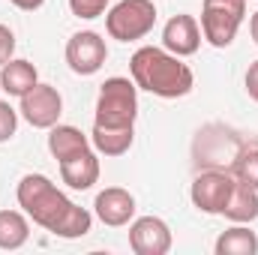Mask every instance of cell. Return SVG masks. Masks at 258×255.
<instances>
[{
	"label": "cell",
	"instance_id": "cell-19",
	"mask_svg": "<svg viewBox=\"0 0 258 255\" xmlns=\"http://www.w3.org/2000/svg\"><path fill=\"white\" fill-rule=\"evenodd\" d=\"M222 216L231 219V222H243V225L255 222L258 219V189L246 186V183H234L231 198H228Z\"/></svg>",
	"mask_w": 258,
	"mask_h": 255
},
{
	"label": "cell",
	"instance_id": "cell-13",
	"mask_svg": "<svg viewBox=\"0 0 258 255\" xmlns=\"http://www.w3.org/2000/svg\"><path fill=\"white\" fill-rule=\"evenodd\" d=\"M60 165V180H63L69 189H90L93 183H99V153L93 150V147H87V150H81V153H75V156H69L63 162H57Z\"/></svg>",
	"mask_w": 258,
	"mask_h": 255
},
{
	"label": "cell",
	"instance_id": "cell-8",
	"mask_svg": "<svg viewBox=\"0 0 258 255\" xmlns=\"http://www.w3.org/2000/svg\"><path fill=\"white\" fill-rule=\"evenodd\" d=\"M18 114H21L33 129H51L54 123H60V114H63V96H60L57 87L39 81L33 90H27V93L21 96Z\"/></svg>",
	"mask_w": 258,
	"mask_h": 255
},
{
	"label": "cell",
	"instance_id": "cell-17",
	"mask_svg": "<svg viewBox=\"0 0 258 255\" xmlns=\"http://www.w3.org/2000/svg\"><path fill=\"white\" fill-rule=\"evenodd\" d=\"M30 240V216L24 210H0V249L15 252Z\"/></svg>",
	"mask_w": 258,
	"mask_h": 255
},
{
	"label": "cell",
	"instance_id": "cell-7",
	"mask_svg": "<svg viewBox=\"0 0 258 255\" xmlns=\"http://www.w3.org/2000/svg\"><path fill=\"white\" fill-rule=\"evenodd\" d=\"M234 174L231 171H219V168H201L195 174L192 186H189V198L192 204L207 213V216H222L228 198H231V189H234Z\"/></svg>",
	"mask_w": 258,
	"mask_h": 255
},
{
	"label": "cell",
	"instance_id": "cell-23",
	"mask_svg": "<svg viewBox=\"0 0 258 255\" xmlns=\"http://www.w3.org/2000/svg\"><path fill=\"white\" fill-rule=\"evenodd\" d=\"M12 57H15V33L6 24H0V66L9 63Z\"/></svg>",
	"mask_w": 258,
	"mask_h": 255
},
{
	"label": "cell",
	"instance_id": "cell-6",
	"mask_svg": "<svg viewBox=\"0 0 258 255\" xmlns=\"http://www.w3.org/2000/svg\"><path fill=\"white\" fill-rule=\"evenodd\" d=\"M156 24L153 0H120L105 12V30L117 42H138Z\"/></svg>",
	"mask_w": 258,
	"mask_h": 255
},
{
	"label": "cell",
	"instance_id": "cell-15",
	"mask_svg": "<svg viewBox=\"0 0 258 255\" xmlns=\"http://www.w3.org/2000/svg\"><path fill=\"white\" fill-rule=\"evenodd\" d=\"M135 141V126H99L90 129V144L99 156H123Z\"/></svg>",
	"mask_w": 258,
	"mask_h": 255
},
{
	"label": "cell",
	"instance_id": "cell-24",
	"mask_svg": "<svg viewBox=\"0 0 258 255\" xmlns=\"http://www.w3.org/2000/svg\"><path fill=\"white\" fill-rule=\"evenodd\" d=\"M243 84H246V93H249V99H252V102H258V60H255V63H249Z\"/></svg>",
	"mask_w": 258,
	"mask_h": 255
},
{
	"label": "cell",
	"instance_id": "cell-10",
	"mask_svg": "<svg viewBox=\"0 0 258 255\" xmlns=\"http://www.w3.org/2000/svg\"><path fill=\"white\" fill-rule=\"evenodd\" d=\"M174 237L165 219L159 216H138L129 222V246L135 255H165Z\"/></svg>",
	"mask_w": 258,
	"mask_h": 255
},
{
	"label": "cell",
	"instance_id": "cell-3",
	"mask_svg": "<svg viewBox=\"0 0 258 255\" xmlns=\"http://www.w3.org/2000/svg\"><path fill=\"white\" fill-rule=\"evenodd\" d=\"M243 150H246V141L237 135V129L225 126V123H207L192 138V159L198 171L201 168L231 171V165L237 162Z\"/></svg>",
	"mask_w": 258,
	"mask_h": 255
},
{
	"label": "cell",
	"instance_id": "cell-26",
	"mask_svg": "<svg viewBox=\"0 0 258 255\" xmlns=\"http://www.w3.org/2000/svg\"><path fill=\"white\" fill-rule=\"evenodd\" d=\"M249 33H252V39L258 45V12H252V18H249Z\"/></svg>",
	"mask_w": 258,
	"mask_h": 255
},
{
	"label": "cell",
	"instance_id": "cell-21",
	"mask_svg": "<svg viewBox=\"0 0 258 255\" xmlns=\"http://www.w3.org/2000/svg\"><path fill=\"white\" fill-rule=\"evenodd\" d=\"M69 9H72L75 18H81V21H93V18L105 15L108 0H69Z\"/></svg>",
	"mask_w": 258,
	"mask_h": 255
},
{
	"label": "cell",
	"instance_id": "cell-2",
	"mask_svg": "<svg viewBox=\"0 0 258 255\" xmlns=\"http://www.w3.org/2000/svg\"><path fill=\"white\" fill-rule=\"evenodd\" d=\"M129 75L138 90H147L159 99H180L192 93L195 75L183 63V57L156 48V45H141L132 60H129Z\"/></svg>",
	"mask_w": 258,
	"mask_h": 255
},
{
	"label": "cell",
	"instance_id": "cell-1",
	"mask_svg": "<svg viewBox=\"0 0 258 255\" xmlns=\"http://www.w3.org/2000/svg\"><path fill=\"white\" fill-rule=\"evenodd\" d=\"M15 198H18V207L39 228L51 231L54 237L78 240V237L90 234V228H93V213L87 207H78L75 201H69L45 174H24L18 180Z\"/></svg>",
	"mask_w": 258,
	"mask_h": 255
},
{
	"label": "cell",
	"instance_id": "cell-20",
	"mask_svg": "<svg viewBox=\"0 0 258 255\" xmlns=\"http://www.w3.org/2000/svg\"><path fill=\"white\" fill-rule=\"evenodd\" d=\"M231 174L237 183H246V186L258 189V147H246L237 156V162L231 165Z\"/></svg>",
	"mask_w": 258,
	"mask_h": 255
},
{
	"label": "cell",
	"instance_id": "cell-16",
	"mask_svg": "<svg viewBox=\"0 0 258 255\" xmlns=\"http://www.w3.org/2000/svg\"><path fill=\"white\" fill-rule=\"evenodd\" d=\"M87 147H93V144H90V135H84L78 126L54 123V126L48 129V153H51L57 162H63V159L81 153V150H87Z\"/></svg>",
	"mask_w": 258,
	"mask_h": 255
},
{
	"label": "cell",
	"instance_id": "cell-5",
	"mask_svg": "<svg viewBox=\"0 0 258 255\" xmlns=\"http://www.w3.org/2000/svg\"><path fill=\"white\" fill-rule=\"evenodd\" d=\"M246 18V0H204L201 3V36L213 48H228Z\"/></svg>",
	"mask_w": 258,
	"mask_h": 255
},
{
	"label": "cell",
	"instance_id": "cell-27",
	"mask_svg": "<svg viewBox=\"0 0 258 255\" xmlns=\"http://www.w3.org/2000/svg\"><path fill=\"white\" fill-rule=\"evenodd\" d=\"M0 90H3V87H0Z\"/></svg>",
	"mask_w": 258,
	"mask_h": 255
},
{
	"label": "cell",
	"instance_id": "cell-9",
	"mask_svg": "<svg viewBox=\"0 0 258 255\" xmlns=\"http://www.w3.org/2000/svg\"><path fill=\"white\" fill-rule=\"evenodd\" d=\"M63 54L75 75H96L108 60V45L96 30H78L69 36Z\"/></svg>",
	"mask_w": 258,
	"mask_h": 255
},
{
	"label": "cell",
	"instance_id": "cell-22",
	"mask_svg": "<svg viewBox=\"0 0 258 255\" xmlns=\"http://www.w3.org/2000/svg\"><path fill=\"white\" fill-rule=\"evenodd\" d=\"M15 129H18V111H15L9 102L0 99V144L9 141V138L15 135Z\"/></svg>",
	"mask_w": 258,
	"mask_h": 255
},
{
	"label": "cell",
	"instance_id": "cell-11",
	"mask_svg": "<svg viewBox=\"0 0 258 255\" xmlns=\"http://www.w3.org/2000/svg\"><path fill=\"white\" fill-rule=\"evenodd\" d=\"M93 216L108 228H123L135 219V195L123 186H105L93 201Z\"/></svg>",
	"mask_w": 258,
	"mask_h": 255
},
{
	"label": "cell",
	"instance_id": "cell-14",
	"mask_svg": "<svg viewBox=\"0 0 258 255\" xmlns=\"http://www.w3.org/2000/svg\"><path fill=\"white\" fill-rule=\"evenodd\" d=\"M39 84V72H36V66L30 63V60H24V57H12L9 63L0 66V87H3V93H9V96H24L27 90H33Z\"/></svg>",
	"mask_w": 258,
	"mask_h": 255
},
{
	"label": "cell",
	"instance_id": "cell-12",
	"mask_svg": "<svg viewBox=\"0 0 258 255\" xmlns=\"http://www.w3.org/2000/svg\"><path fill=\"white\" fill-rule=\"evenodd\" d=\"M162 48L177 57H192L201 48V24L186 12L171 15L162 27Z\"/></svg>",
	"mask_w": 258,
	"mask_h": 255
},
{
	"label": "cell",
	"instance_id": "cell-25",
	"mask_svg": "<svg viewBox=\"0 0 258 255\" xmlns=\"http://www.w3.org/2000/svg\"><path fill=\"white\" fill-rule=\"evenodd\" d=\"M9 3H12L15 9H21V12H36L45 0H9Z\"/></svg>",
	"mask_w": 258,
	"mask_h": 255
},
{
	"label": "cell",
	"instance_id": "cell-18",
	"mask_svg": "<svg viewBox=\"0 0 258 255\" xmlns=\"http://www.w3.org/2000/svg\"><path fill=\"white\" fill-rule=\"evenodd\" d=\"M216 255H255L258 252V234L249 231L243 222H234L228 231H222L213 243Z\"/></svg>",
	"mask_w": 258,
	"mask_h": 255
},
{
	"label": "cell",
	"instance_id": "cell-4",
	"mask_svg": "<svg viewBox=\"0 0 258 255\" xmlns=\"http://www.w3.org/2000/svg\"><path fill=\"white\" fill-rule=\"evenodd\" d=\"M138 117V87L132 78L114 75L105 78L96 96V117L99 126H135Z\"/></svg>",
	"mask_w": 258,
	"mask_h": 255
}]
</instances>
